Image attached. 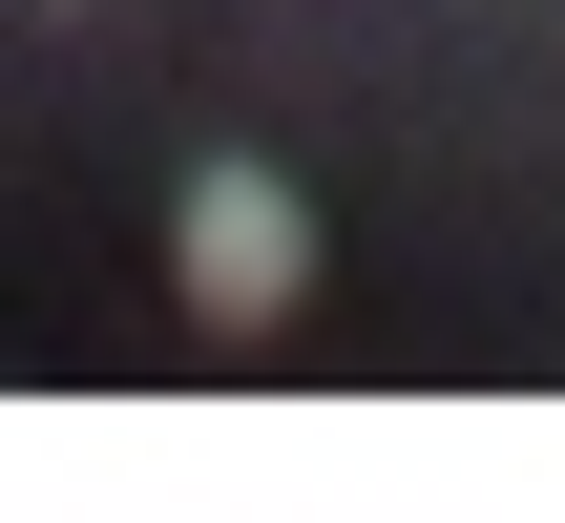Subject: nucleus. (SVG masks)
<instances>
[{"instance_id":"1","label":"nucleus","mask_w":565,"mask_h":523,"mask_svg":"<svg viewBox=\"0 0 565 523\" xmlns=\"http://www.w3.org/2000/svg\"><path fill=\"white\" fill-rule=\"evenodd\" d=\"M168 273H189V314L273 335V314H294V273H315V210H294V168H189V189H168Z\"/></svg>"}]
</instances>
